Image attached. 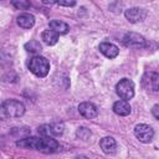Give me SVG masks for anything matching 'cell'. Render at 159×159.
I'll use <instances>...</instances> for the list:
<instances>
[{
    "instance_id": "2",
    "label": "cell",
    "mask_w": 159,
    "mask_h": 159,
    "mask_svg": "<svg viewBox=\"0 0 159 159\" xmlns=\"http://www.w3.org/2000/svg\"><path fill=\"white\" fill-rule=\"evenodd\" d=\"M25 113V106L16 99H6L1 103L0 117L2 119L9 118H20Z\"/></svg>"
},
{
    "instance_id": "13",
    "label": "cell",
    "mask_w": 159,
    "mask_h": 159,
    "mask_svg": "<svg viewBox=\"0 0 159 159\" xmlns=\"http://www.w3.org/2000/svg\"><path fill=\"white\" fill-rule=\"evenodd\" d=\"M17 24L19 26L24 27V29H30L35 25V17L34 15L31 14H27V12H24L21 15H19L17 17Z\"/></svg>"
},
{
    "instance_id": "4",
    "label": "cell",
    "mask_w": 159,
    "mask_h": 159,
    "mask_svg": "<svg viewBox=\"0 0 159 159\" xmlns=\"http://www.w3.org/2000/svg\"><path fill=\"white\" fill-rule=\"evenodd\" d=\"M116 92L120 97V99L129 101L134 96V83L129 78H122L117 86H116Z\"/></svg>"
},
{
    "instance_id": "11",
    "label": "cell",
    "mask_w": 159,
    "mask_h": 159,
    "mask_svg": "<svg viewBox=\"0 0 159 159\" xmlns=\"http://www.w3.org/2000/svg\"><path fill=\"white\" fill-rule=\"evenodd\" d=\"M99 147L103 150V153L106 154H112L116 152L117 148V143L112 137H104L99 140Z\"/></svg>"
},
{
    "instance_id": "20",
    "label": "cell",
    "mask_w": 159,
    "mask_h": 159,
    "mask_svg": "<svg viewBox=\"0 0 159 159\" xmlns=\"http://www.w3.org/2000/svg\"><path fill=\"white\" fill-rule=\"evenodd\" d=\"M77 2V0H58V4L61 6H75Z\"/></svg>"
},
{
    "instance_id": "18",
    "label": "cell",
    "mask_w": 159,
    "mask_h": 159,
    "mask_svg": "<svg viewBox=\"0 0 159 159\" xmlns=\"http://www.w3.org/2000/svg\"><path fill=\"white\" fill-rule=\"evenodd\" d=\"M11 5L16 10H27L31 5L30 0H11Z\"/></svg>"
},
{
    "instance_id": "16",
    "label": "cell",
    "mask_w": 159,
    "mask_h": 159,
    "mask_svg": "<svg viewBox=\"0 0 159 159\" xmlns=\"http://www.w3.org/2000/svg\"><path fill=\"white\" fill-rule=\"evenodd\" d=\"M24 47L27 52H31V53H40L41 52V45L36 40H30L29 42L25 43Z\"/></svg>"
},
{
    "instance_id": "9",
    "label": "cell",
    "mask_w": 159,
    "mask_h": 159,
    "mask_svg": "<svg viewBox=\"0 0 159 159\" xmlns=\"http://www.w3.org/2000/svg\"><path fill=\"white\" fill-rule=\"evenodd\" d=\"M143 84L145 88L150 91H159V73L155 72H148L143 77Z\"/></svg>"
},
{
    "instance_id": "12",
    "label": "cell",
    "mask_w": 159,
    "mask_h": 159,
    "mask_svg": "<svg viewBox=\"0 0 159 159\" xmlns=\"http://www.w3.org/2000/svg\"><path fill=\"white\" fill-rule=\"evenodd\" d=\"M113 112L118 116H128L130 113V106L128 103V101L125 99H119L117 102H114L113 104Z\"/></svg>"
},
{
    "instance_id": "5",
    "label": "cell",
    "mask_w": 159,
    "mask_h": 159,
    "mask_svg": "<svg viewBox=\"0 0 159 159\" xmlns=\"http://www.w3.org/2000/svg\"><path fill=\"white\" fill-rule=\"evenodd\" d=\"M134 135L142 142V143H149L154 137V130L148 124H137L134 128Z\"/></svg>"
},
{
    "instance_id": "6",
    "label": "cell",
    "mask_w": 159,
    "mask_h": 159,
    "mask_svg": "<svg viewBox=\"0 0 159 159\" xmlns=\"http://www.w3.org/2000/svg\"><path fill=\"white\" fill-rule=\"evenodd\" d=\"M123 43L130 48H143L145 46V40L137 32H128L123 37Z\"/></svg>"
},
{
    "instance_id": "19",
    "label": "cell",
    "mask_w": 159,
    "mask_h": 159,
    "mask_svg": "<svg viewBox=\"0 0 159 159\" xmlns=\"http://www.w3.org/2000/svg\"><path fill=\"white\" fill-rule=\"evenodd\" d=\"M76 135H77L80 139H82V140H88L89 137L92 135V133H91V130H89L88 128H86V127H80V128L76 130Z\"/></svg>"
},
{
    "instance_id": "15",
    "label": "cell",
    "mask_w": 159,
    "mask_h": 159,
    "mask_svg": "<svg viewBox=\"0 0 159 159\" xmlns=\"http://www.w3.org/2000/svg\"><path fill=\"white\" fill-rule=\"evenodd\" d=\"M50 29L55 30L56 32L58 34H67L68 30H70V26L63 22V21H60V20H51L50 21Z\"/></svg>"
},
{
    "instance_id": "17",
    "label": "cell",
    "mask_w": 159,
    "mask_h": 159,
    "mask_svg": "<svg viewBox=\"0 0 159 159\" xmlns=\"http://www.w3.org/2000/svg\"><path fill=\"white\" fill-rule=\"evenodd\" d=\"M65 130V125L61 122H55L50 124V132H51V137H58L63 133Z\"/></svg>"
},
{
    "instance_id": "21",
    "label": "cell",
    "mask_w": 159,
    "mask_h": 159,
    "mask_svg": "<svg viewBox=\"0 0 159 159\" xmlns=\"http://www.w3.org/2000/svg\"><path fill=\"white\" fill-rule=\"evenodd\" d=\"M152 114L154 116V118L159 119V104L153 106V108H152Z\"/></svg>"
},
{
    "instance_id": "10",
    "label": "cell",
    "mask_w": 159,
    "mask_h": 159,
    "mask_svg": "<svg viewBox=\"0 0 159 159\" xmlns=\"http://www.w3.org/2000/svg\"><path fill=\"white\" fill-rule=\"evenodd\" d=\"M98 50H99V52L102 55H104L108 58H114L119 53V48L116 45L111 43V42H102V43H99Z\"/></svg>"
},
{
    "instance_id": "1",
    "label": "cell",
    "mask_w": 159,
    "mask_h": 159,
    "mask_svg": "<svg viewBox=\"0 0 159 159\" xmlns=\"http://www.w3.org/2000/svg\"><path fill=\"white\" fill-rule=\"evenodd\" d=\"M16 145L20 148H26V149H35L41 153H53L60 148V144L56 139L52 137H26L21 138L20 140L16 142Z\"/></svg>"
},
{
    "instance_id": "8",
    "label": "cell",
    "mask_w": 159,
    "mask_h": 159,
    "mask_svg": "<svg viewBox=\"0 0 159 159\" xmlns=\"http://www.w3.org/2000/svg\"><path fill=\"white\" fill-rule=\"evenodd\" d=\"M78 112L82 117L84 118H88V119H92V118H96L97 114H98V109L97 107L91 103V102H82L80 103L78 106Z\"/></svg>"
},
{
    "instance_id": "3",
    "label": "cell",
    "mask_w": 159,
    "mask_h": 159,
    "mask_svg": "<svg viewBox=\"0 0 159 159\" xmlns=\"http://www.w3.org/2000/svg\"><path fill=\"white\" fill-rule=\"evenodd\" d=\"M29 70L37 77H46L50 71V62L43 56H34L29 62Z\"/></svg>"
},
{
    "instance_id": "22",
    "label": "cell",
    "mask_w": 159,
    "mask_h": 159,
    "mask_svg": "<svg viewBox=\"0 0 159 159\" xmlns=\"http://www.w3.org/2000/svg\"><path fill=\"white\" fill-rule=\"evenodd\" d=\"M43 4H46V5H52V4H56V2H58V0H41Z\"/></svg>"
},
{
    "instance_id": "7",
    "label": "cell",
    "mask_w": 159,
    "mask_h": 159,
    "mask_svg": "<svg viewBox=\"0 0 159 159\" xmlns=\"http://www.w3.org/2000/svg\"><path fill=\"white\" fill-rule=\"evenodd\" d=\"M124 15H125V17L129 22L135 24V22H140L145 19L147 11L143 10V9H139V7H130V9L125 10Z\"/></svg>"
},
{
    "instance_id": "14",
    "label": "cell",
    "mask_w": 159,
    "mask_h": 159,
    "mask_svg": "<svg viewBox=\"0 0 159 159\" xmlns=\"http://www.w3.org/2000/svg\"><path fill=\"white\" fill-rule=\"evenodd\" d=\"M41 37H42V40H43V42H45L46 45L52 46V45L57 43V41H58V32H56V31L52 30V29H51V30H45V31L42 32Z\"/></svg>"
}]
</instances>
